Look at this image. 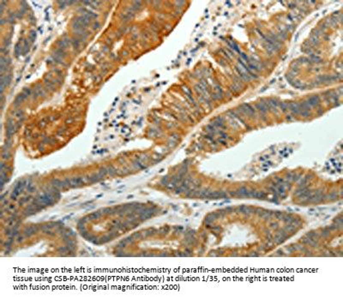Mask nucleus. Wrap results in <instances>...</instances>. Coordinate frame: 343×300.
I'll return each mask as SVG.
<instances>
[{
  "label": "nucleus",
  "mask_w": 343,
  "mask_h": 300,
  "mask_svg": "<svg viewBox=\"0 0 343 300\" xmlns=\"http://www.w3.org/2000/svg\"><path fill=\"white\" fill-rule=\"evenodd\" d=\"M236 69H237V71H238V73H239V75L240 76V77L243 78L244 80H247V81H249V80L251 79V78H250V76L249 73H248V71L246 70L245 68V67H244V66H243L239 62V64H238V65L236 66Z\"/></svg>",
  "instance_id": "obj_1"
},
{
  "label": "nucleus",
  "mask_w": 343,
  "mask_h": 300,
  "mask_svg": "<svg viewBox=\"0 0 343 300\" xmlns=\"http://www.w3.org/2000/svg\"><path fill=\"white\" fill-rule=\"evenodd\" d=\"M239 108L247 116H250V117H254L255 116V110L249 104H242Z\"/></svg>",
  "instance_id": "obj_2"
},
{
  "label": "nucleus",
  "mask_w": 343,
  "mask_h": 300,
  "mask_svg": "<svg viewBox=\"0 0 343 300\" xmlns=\"http://www.w3.org/2000/svg\"><path fill=\"white\" fill-rule=\"evenodd\" d=\"M309 107H317V105L320 104V99L317 95H313V96H311L310 98H308L307 101H305Z\"/></svg>",
  "instance_id": "obj_3"
},
{
  "label": "nucleus",
  "mask_w": 343,
  "mask_h": 300,
  "mask_svg": "<svg viewBox=\"0 0 343 300\" xmlns=\"http://www.w3.org/2000/svg\"><path fill=\"white\" fill-rule=\"evenodd\" d=\"M227 44H228V45L230 46V48L232 49L233 52H239V53H241V52H240V50H239V46H238V45L236 44L235 42L230 41V40H228V41H227Z\"/></svg>",
  "instance_id": "obj_4"
},
{
  "label": "nucleus",
  "mask_w": 343,
  "mask_h": 300,
  "mask_svg": "<svg viewBox=\"0 0 343 300\" xmlns=\"http://www.w3.org/2000/svg\"><path fill=\"white\" fill-rule=\"evenodd\" d=\"M271 227H272V228H276V227H277V223H273V224H272V226H271Z\"/></svg>",
  "instance_id": "obj_5"
}]
</instances>
